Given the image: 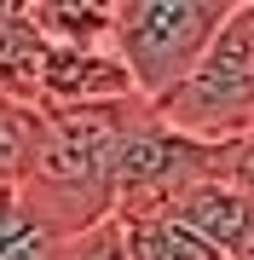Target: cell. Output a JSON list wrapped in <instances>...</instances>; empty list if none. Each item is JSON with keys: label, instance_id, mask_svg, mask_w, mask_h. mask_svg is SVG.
Instances as JSON below:
<instances>
[{"label": "cell", "instance_id": "7a4b0ae2", "mask_svg": "<svg viewBox=\"0 0 254 260\" xmlns=\"http://www.w3.org/2000/svg\"><path fill=\"white\" fill-rule=\"evenodd\" d=\"M237 0H110V52L122 58L133 93L156 104L214 47Z\"/></svg>", "mask_w": 254, "mask_h": 260}, {"label": "cell", "instance_id": "3957f363", "mask_svg": "<svg viewBox=\"0 0 254 260\" xmlns=\"http://www.w3.org/2000/svg\"><path fill=\"white\" fill-rule=\"evenodd\" d=\"M162 127L185 133L197 145H226L254 133V23L248 0H237L226 29L214 35V47L197 58V70L151 104Z\"/></svg>", "mask_w": 254, "mask_h": 260}, {"label": "cell", "instance_id": "ba28073f", "mask_svg": "<svg viewBox=\"0 0 254 260\" xmlns=\"http://www.w3.org/2000/svg\"><path fill=\"white\" fill-rule=\"evenodd\" d=\"M52 47H110V0H23Z\"/></svg>", "mask_w": 254, "mask_h": 260}, {"label": "cell", "instance_id": "6da1fadb", "mask_svg": "<svg viewBox=\"0 0 254 260\" xmlns=\"http://www.w3.org/2000/svg\"><path fill=\"white\" fill-rule=\"evenodd\" d=\"M151 116L144 99L81 104V110H35V139L18 179V197L58 237H81L110 220L116 208V162L139 121Z\"/></svg>", "mask_w": 254, "mask_h": 260}, {"label": "cell", "instance_id": "5b68a950", "mask_svg": "<svg viewBox=\"0 0 254 260\" xmlns=\"http://www.w3.org/2000/svg\"><path fill=\"white\" fill-rule=\"evenodd\" d=\"M122 99L139 93L110 47H52L35 110H81V104H122Z\"/></svg>", "mask_w": 254, "mask_h": 260}, {"label": "cell", "instance_id": "9c48e42d", "mask_svg": "<svg viewBox=\"0 0 254 260\" xmlns=\"http://www.w3.org/2000/svg\"><path fill=\"white\" fill-rule=\"evenodd\" d=\"M0 260H64V237L18 191H0Z\"/></svg>", "mask_w": 254, "mask_h": 260}, {"label": "cell", "instance_id": "30bf717a", "mask_svg": "<svg viewBox=\"0 0 254 260\" xmlns=\"http://www.w3.org/2000/svg\"><path fill=\"white\" fill-rule=\"evenodd\" d=\"M122 237H127L133 260H226L220 249H208L197 232H185L179 220H139V225H122Z\"/></svg>", "mask_w": 254, "mask_h": 260}, {"label": "cell", "instance_id": "8992f818", "mask_svg": "<svg viewBox=\"0 0 254 260\" xmlns=\"http://www.w3.org/2000/svg\"><path fill=\"white\" fill-rule=\"evenodd\" d=\"M47 58H52V41L35 29L29 6L23 0H0V104L35 110Z\"/></svg>", "mask_w": 254, "mask_h": 260}, {"label": "cell", "instance_id": "7c38bea8", "mask_svg": "<svg viewBox=\"0 0 254 260\" xmlns=\"http://www.w3.org/2000/svg\"><path fill=\"white\" fill-rule=\"evenodd\" d=\"M208 174H214L220 185H231L237 197H248V203H254V133L214 145V156H208Z\"/></svg>", "mask_w": 254, "mask_h": 260}, {"label": "cell", "instance_id": "4fadbf2b", "mask_svg": "<svg viewBox=\"0 0 254 260\" xmlns=\"http://www.w3.org/2000/svg\"><path fill=\"white\" fill-rule=\"evenodd\" d=\"M64 260H133V254H127L122 225H116V220H104V225H93V232L69 237V243H64Z\"/></svg>", "mask_w": 254, "mask_h": 260}, {"label": "cell", "instance_id": "277c9868", "mask_svg": "<svg viewBox=\"0 0 254 260\" xmlns=\"http://www.w3.org/2000/svg\"><path fill=\"white\" fill-rule=\"evenodd\" d=\"M208 156H214V145H197L185 133L162 127L156 116H144L127 133L122 162H116V208H110V220H122V225L168 220L173 203L208 174Z\"/></svg>", "mask_w": 254, "mask_h": 260}, {"label": "cell", "instance_id": "8fae6325", "mask_svg": "<svg viewBox=\"0 0 254 260\" xmlns=\"http://www.w3.org/2000/svg\"><path fill=\"white\" fill-rule=\"evenodd\" d=\"M29 139H35V110L0 104V191H18L23 162H29Z\"/></svg>", "mask_w": 254, "mask_h": 260}, {"label": "cell", "instance_id": "52a82bcc", "mask_svg": "<svg viewBox=\"0 0 254 260\" xmlns=\"http://www.w3.org/2000/svg\"><path fill=\"white\" fill-rule=\"evenodd\" d=\"M168 220H179L185 232H197L208 249H220V254L231 260L237 249H243L248 225H254V203H248V197H237L231 185H220L214 174H202L197 185H191V191L173 203Z\"/></svg>", "mask_w": 254, "mask_h": 260}]
</instances>
